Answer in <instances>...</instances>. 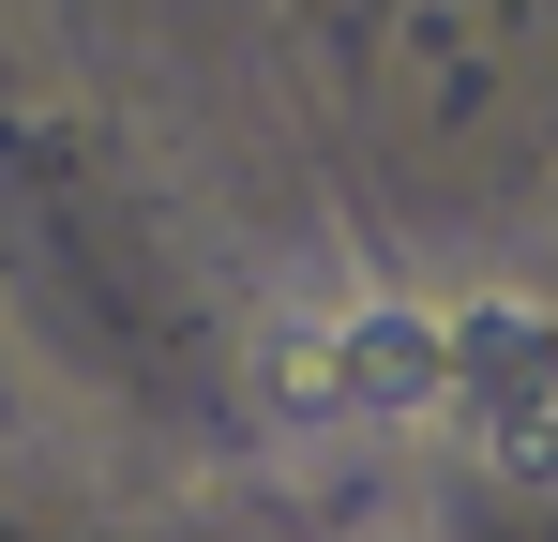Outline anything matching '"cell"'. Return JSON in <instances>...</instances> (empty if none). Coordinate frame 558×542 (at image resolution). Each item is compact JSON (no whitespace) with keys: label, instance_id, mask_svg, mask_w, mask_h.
I'll return each mask as SVG.
<instances>
[{"label":"cell","instance_id":"2","mask_svg":"<svg viewBox=\"0 0 558 542\" xmlns=\"http://www.w3.org/2000/svg\"><path fill=\"white\" fill-rule=\"evenodd\" d=\"M483 452H529L558 438V317L544 301H453V407Z\"/></svg>","mask_w":558,"mask_h":542},{"label":"cell","instance_id":"1","mask_svg":"<svg viewBox=\"0 0 558 542\" xmlns=\"http://www.w3.org/2000/svg\"><path fill=\"white\" fill-rule=\"evenodd\" d=\"M272 392L287 422H438L453 407V301H317L272 332Z\"/></svg>","mask_w":558,"mask_h":542}]
</instances>
